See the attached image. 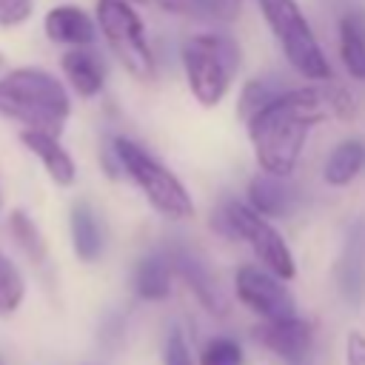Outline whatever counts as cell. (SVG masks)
Segmentation results:
<instances>
[{
  "mask_svg": "<svg viewBox=\"0 0 365 365\" xmlns=\"http://www.w3.org/2000/svg\"><path fill=\"white\" fill-rule=\"evenodd\" d=\"M354 117V97L322 80L305 88H288L251 114L248 137L254 143L257 163L265 174L288 177L297 168L308 131L325 120H351Z\"/></svg>",
  "mask_w": 365,
  "mask_h": 365,
  "instance_id": "1",
  "label": "cell"
},
{
  "mask_svg": "<svg viewBox=\"0 0 365 365\" xmlns=\"http://www.w3.org/2000/svg\"><path fill=\"white\" fill-rule=\"evenodd\" d=\"M0 114L14 123H23L26 128L60 137L71 114V103L54 74L34 66H23L0 77Z\"/></svg>",
  "mask_w": 365,
  "mask_h": 365,
  "instance_id": "2",
  "label": "cell"
},
{
  "mask_svg": "<svg viewBox=\"0 0 365 365\" xmlns=\"http://www.w3.org/2000/svg\"><path fill=\"white\" fill-rule=\"evenodd\" d=\"M182 68L194 100L205 108L217 106L240 68V46L234 37L220 31L194 34L182 43Z\"/></svg>",
  "mask_w": 365,
  "mask_h": 365,
  "instance_id": "3",
  "label": "cell"
},
{
  "mask_svg": "<svg viewBox=\"0 0 365 365\" xmlns=\"http://www.w3.org/2000/svg\"><path fill=\"white\" fill-rule=\"evenodd\" d=\"M108 151L114 154L117 168L125 171V177L145 194V200L160 214H165L171 220L194 217V200H191L188 188L174 177V171H168L160 160H154L143 145H137L125 137H114Z\"/></svg>",
  "mask_w": 365,
  "mask_h": 365,
  "instance_id": "4",
  "label": "cell"
},
{
  "mask_svg": "<svg viewBox=\"0 0 365 365\" xmlns=\"http://www.w3.org/2000/svg\"><path fill=\"white\" fill-rule=\"evenodd\" d=\"M259 11L271 29V34L279 40L288 63L308 80H331V66L299 9L297 0H257Z\"/></svg>",
  "mask_w": 365,
  "mask_h": 365,
  "instance_id": "5",
  "label": "cell"
},
{
  "mask_svg": "<svg viewBox=\"0 0 365 365\" xmlns=\"http://www.w3.org/2000/svg\"><path fill=\"white\" fill-rule=\"evenodd\" d=\"M97 26L114 57L137 80H154L157 63L145 40V26L128 0H97Z\"/></svg>",
  "mask_w": 365,
  "mask_h": 365,
  "instance_id": "6",
  "label": "cell"
},
{
  "mask_svg": "<svg viewBox=\"0 0 365 365\" xmlns=\"http://www.w3.org/2000/svg\"><path fill=\"white\" fill-rule=\"evenodd\" d=\"M217 222L225 234L231 237H240L245 240L254 254L259 257V262L279 279H291L297 274V265H294V257L285 245V240L279 237V231L262 217L257 214L251 205H242L237 200H228L220 211H217Z\"/></svg>",
  "mask_w": 365,
  "mask_h": 365,
  "instance_id": "7",
  "label": "cell"
},
{
  "mask_svg": "<svg viewBox=\"0 0 365 365\" xmlns=\"http://www.w3.org/2000/svg\"><path fill=\"white\" fill-rule=\"evenodd\" d=\"M234 291H237V299L254 314H259L262 319H285L297 314L291 291L271 271L242 265L234 277Z\"/></svg>",
  "mask_w": 365,
  "mask_h": 365,
  "instance_id": "8",
  "label": "cell"
},
{
  "mask_svg": "<svg viewBox=\"0 0 365 365\" xmlns=\"http://www.w3.org/2000/svg\"><path fill=\"white\" fill-rule=\"evenodd\" d=\"M165 254H168L171 271L191 288V294L200 299V305H202L208 314L222 317V314L228 311V302H225V294H222V288L217 285L214 274L208 271V265H205L191 248H185V245H171V248H165Z\"/></svg>",
  "mask_w": 365,
  "mask_h": 365,
  "instance_id": "9",
  "label": "cell"
},
{
  "mask_svg": "<svg viewBox=\"0 0 365 365\" xmlns=\"http://www.w3.org/2000/svg\"><path fill=\"white\" fill-rule=\"evenodd\" d=\"M257 336L268 351H274L288 365L311 356V348H314L311 325L305 319H299L297 314L285 317V319H265V325L257 328Z\"/></svg>",
  "mask_w": 365,
  "mask_h": 365,
  "instance_id": "10",
  "label": "cell"
},
{
  "mask_svg": "<svg viewBox=\"0 0 365 365\" xmlns=\"http://www.w3.org/2000/svg\"><path fill=\"white\" fill-rule=\"evenodd\" d=\"M336 285L348 302H359L365 297V220H356L342 242L336 259Z\"/></svg>",
  "mask_w": 365,
  "mask_h": 365,
  "instance_id": "11",
  "label": "cell"
},
{
  "mask_svg": "<svg viewBox=\"0 0 365 365\" xmlns=\"http://www.w3.org/2000/svg\"><path fill=\"white\" fill-rule=\"evenodd\" d=\"M20 143L40 157L43 168L48 171V177L57 182V185H71L77 180V165L71 160V154L60 145V140L54 134H46V131H34V128H23L20 131Z\"/></svg>",
  "mask_w": 365,
  "mask_h": 365,
  "instance_id": "12",
  "label": "cell"
},
{
  "mask_svg": "<svg viewBox=\"0 0 365 365\" xmlns=\"http://www.w3.org/2000/svg\"><path fill=\"white\" fill-rule=\"evenodd\" d=\"M43 29L48 34V40L54 43H66V46H91L97 37V26L88 17V11H83L80 6H54L46 20Z\"/></svg>",
  "mask_w": 365,
  "mask_h": 365,
  "instance_id": "13",
  "label": "cell"
},
{
  "mask_svg": "<svg viewBox=\"0 0 365 365\" xmlns=\"http://www.w3.org/2000/svg\"><path fill=\"white\" fill-rule=\"evenodd\" d=\"M71 242L74 254L83 262H97L106 248V228L100 222V214L88 202H74L71 205Z\"/></svg>",
  "mask_w": 365,
  "mask_h": 365,
  "instance_id": "14",
  "label": "cell"
},
{
  "mask_svg": "<svg viewBox=\"0 0 365 365\" xmlns=\"http://www.w3.org/2000/svg\"><path fill=\"white\" fill-rule=\"evenodd\" d=\"M63 74L66 80L71 83V88L80 94V97H94L103 91V83H106V66L103 60L88 51L86 46H74L71 51L63 54Z\"/></svg>",
  "mask_w": 365,
  "mask_h": 365,
  "instance_id": "15",
  "label": "cell"
},
{
  "mask_svg": "<svg viewBox=\"0 0 365 365\" xmlns=\"http://www.w3.org/2000/svg\"><path fill=\"white\" fill-rule=\"evenodd\" d=\"M171 262H168V254L165 248L163 251H151L145 254L137 268H134V294L140 299H148V302H157V299H165L171 294Z\"/></svg>",
  "mask_w": 365,
  "mask_h": 365,
  "instance_id": "16",
  "label": "cell"
},
{
  "mask_svg": "<svg viewBox=\"0 0 365 365\" xmlns=\"http://www.w3.org/2000/svg\"><path fill=\"white\" fill-rule=\"evenodd\" d=\"M285 177L259 174L248 182V202L262 217H285L291 211V188L282 182Z\"/></svg>",
  "mask_w": 365,
  "mask_h": 365,
  "instance_id": "17",
  "label": "cell"
},
{
  "mask_svg": "<svg viewBox=\"0 0 365 365\" xmlns=\"http://www.w3.org/2000/svg\"><path fill=\"white\" fill-rule=\"evenodd\" d=\"M339 57L354 80H365V20L356 11L339 17Z\"/></svg>",
  "mask_w": 365,
  "mask_h": 365,
  "instance_id": "18",
  "label": "cell"
},
{
  "mask_svg": "<svg viewBox=\"0 0 365 365\" xmlns=\"http://www.w3.org/2000/svg\"><path fill=\"white\" fill-rule=\"evenodd\" d=\"M362 165H365V143L362 140H345L325 160L322 177H325L328 185L342 188V185H348L362 171Z\"/></svg>",
  "mask_w": 365,
  "mask_h": 365,
  "instance_id": "19",
  "label": "cell"
},
{
  "mask_svg": "<svg viewBox=\"0 0 365 365\" xmlns=\"http://www.w3.org/2000/svg\"><path fill=\"white\" fill-rule=\"evenodd\" d=\"M165 11L197 17V20H231L237 17L240 6L231 0H157Z\"/></svg>",
  "mask_w": 365,
  "mask_h": 365,
  "instance_id": "20",
  "label": "cell"
},
{
  "mask_svg": "<svg viewBox=\"0 0 365 365\" xmlns=\"http://www.w3.org/2000/svg\"><path fill=\"white\" fill-rule=\"evenodd\" d=\"M282 91H288V88L279 83V77H254V80H248L242 94H240V117L248 120L251 114H257L262 106H268Z\"/></svg>",
  "mask_w": 365,
  "mask_h": 365,
  "instance_id": "21",
  "label": "cell"
},
{
  "mask_svg": "<svg viewBox=\"0 0 365 365\" xmlns=\"http://www.w3.org/2000/svg\"><path fill=\"white\" fill-rule=\"evenodd\" d=\"M26 297V279L20 268L0 251V314H14Z\"/></svg>",
  "mask_w": 365,
  "mask_h": 365,
  "instance_id": "22",
  "label": "cell"
},
{
  "mask_svg": "<svg viewBox=\"0 0 365 365\" xmlns=\"http://www.w3.org/2000/svg\"><path fill=\"white\" fill-rule=\"evenodd\" d=\"M9 231H11V237L20 242V248H23L29 257H34V259H43V257H46V242H43V237H40V228L34 225V220H31L23 208H14V211H11V217H9Z\"/></svg>",
  "mask_w": 365,
  "mask_h": 365,
  "instance_id": "23",
  "label": "cell"
},
{
  "mask_svg": "<svg viewBox=\"0 0 365 365\" xmlns=\"http://www.w3.org/2000/svg\"><path fill=\"white\" fill-rule=\"evenodd\" d=\"M200 365H242V348L231 336H214L202 348Z\"/></svg>",
  "mask_w": 365,
  "mask_h": 365,
  "instance_id": "24",
  "label": "cell"
},
{
  "mask_svg": "<svg viewBox=\"0 0 365 365\" xmlns=\"http://www.w3.org/2000/svg\"><path fill=\"white\" fill-rule=\"evenodd\" d=\"M163 354H165V365H194L191 362V354H188V342H185V336H182L180 328H171L168 331Z\"/></svg>",
  "mask_w": 365,
  "mask_h": 365,
  "instance_id": "25",
  "label": "cell"
},
{
  "mask_svg": "<svg viewBox=\"0 0 365 365\" xmlns=\"http://www.w3.org/2000/svg\"><path fill=\"white\" fill-rule=\"evenodd\" d=\"M34 0H0V26H20L31 17Z\"/></svg>",
  "mask_w": 365,
  "mask_h": 365,
  "instance_id": "26",
  "label": "cell"
},
{
  "mask_svg": "<svg viewBox=\"0 0 365 365\" xmlns=\"http://www.w3.org/2000/svg\"><path fill=\"white\" fill-rule=\"evenodd\" d=\"M345 362L348 365H365V334L351 331L345 342Z\"/></svg>",
  "mask_w": 365,
  "mask_h": 365,
  "instance_id": "27",
  "label": "cell"
},
{
  "mask_svg": "<svg viewBox=\"0 0 365 365\" xmlns=\"http://www.w3.org/2000/svg\"><path fill=\"white\" fill-rule=\"evenodd\" d=\"M291 365H311V356H305V359H297V362H291Z\"/></svg>",
  "mask_w": 365,
  "mask_h": 365,
  "instance_id": "28",
  "label": "cell"
},
{
  "mask_svg": "<svg viewBox=\"0 0 365 365\" xmlns=\"http://www.w3.org/2000/svg\"><path fill=\"white\" fill-rule=\"evenodd\" d=\"M3 66H6V57H3V51H0V71H3Z\"/></svg>",
  "mask_w": 365,
  "mask_h": 365,
  "instance_id": "29",
  "label": "cell"
},
{
  "mask_svg": "<svg viewBox=\"0 0 365 365\" xmlns=\"http://www.w3.org/2000/svg\"><path fill=\"white\" fill-rule=\"evenodd\" d=\"M231 3H237V6H240V3H242V0H231Z\"/></svg>",
  "mask_w": 365,
  "mask_h": 365,
  "instance_id": "30",
  "label": "cell"
},
{
  "mask_svg": "<svg viewBox=\"0 0 365 365\" xmlns=\"http://www.w3.org/2000/svg\"><path fill=\"white\" fill-rule=\"evenodd\" d=\"M137 3H148V0H137Z\"/></svg>",
  "mask_w": 365,
  "mask_h": 365,
  "instance_id": "31",
  "label": "cell"
},
{
  "mask_svg": "<svg viewBox=\"0 0 365 365\" xmlns=\"http://www.w3.org/2000/svg\"><path fill=\"white\" fill-rule=\"evenodd\" d=\"M0 365H3V362H0Z\"/></svg>",
  "mask_w": 365,
  "mask_h": 365,
  "instance_id": "32",
  "label": "cell"
}]
</instances>
